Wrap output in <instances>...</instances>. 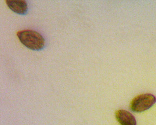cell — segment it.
Segmentation results:
<instances>
[{"instance_id": "277c9868", "label": "cell", "mask_w": 156, "mask_h": 125, "mask_svg": "<svg viewBox=\"0 0 156 125\" xmlns=\"http://www.w3.org/2000/svg\"><path fill=\"white\" fill-rule=\"evenodd\" d=\"M115 118L122 125H136L134 116L127 110H118L115 113Z\"/></svg>"}, {"instance_id": "3957f363", "label": "cell", "mask_w": 156, "mask_h": 125, "mask_svg": "<svg viewBox=\"0 0 156 125\" xmlns=\"http://www.w3.org/2000/svg\"><path fill=\"white\" fill-rule=\"evenodd\" d=\"M6 3L8 7L14 12L20 14L25 15L28 12L27 2L24 0H7Z\"/></svg>"}, {"instance_id": "7a4b0ae2", "label": "cell", "mask_w": 156, "mask_h": 125, "mask_svg": "<svg viewBox=\"0 0 156 125\" xmlns=\"http://www.w3.org/2000/svg\"><path fill=\"white\" fill-rule=\"evenodd\" d=\"M156 102V97L151 94H144L137 96L130 103L132 111L141 113L148 110Z\"/></svg>"}, {"instance_id": "6da1fadb", "label": "cell", "mask_w": 156, "mask_h": 125, "mask_svg": "<svg viewBox=\"0 0 156 125\" xmlns=\"http://www.w3.org/2000/svg\"><path fill=\"white\" fill-rule=\"evenodd\" d=\"M20 41L25 46L34 51H40L45 46L44 37L33 30H23L17 32Z\"/></svg>"}]
</instances>
